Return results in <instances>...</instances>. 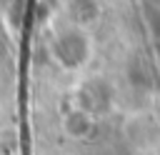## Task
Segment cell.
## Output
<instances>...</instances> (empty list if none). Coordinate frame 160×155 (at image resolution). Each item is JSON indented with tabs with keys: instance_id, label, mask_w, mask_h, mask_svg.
Here are the masks:
<instances>
[{
	"instance_id": "cell-1",
	"label": "cell",
	"mask_w": 160,
	"mask_h": 155,
	"mask_svg": "<svg viewBox=\"0 0 160 155\" xmlns=\"http://www.w3.org/2000/svg\"><path fill=\"white\" fill-rule=\"evenodd\" d=\"M52 55L68 70L82 68L90 60V38H88V32L82 28H68L52 42Z\"/></svg>"
},
{
	"instance_id": "cell-2",
	"label": "cell",
	"mask_w": 160,
	"mask_h": 155,
	"mask_svg": "<svg viewBox=\"0 0 160 155\" xmlns=\"http://www.w3.org/2000/svg\"><path fill=\"white\" fill-rule=\"evenodd\" d=\"M62 128H65V132H68L70 138H75V140H85V138L92 132L95 122H92V115H90L88 110H82V108H72V110L65 115Z\"/></svg>"
}]
</instances>
